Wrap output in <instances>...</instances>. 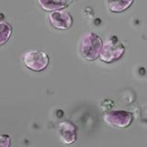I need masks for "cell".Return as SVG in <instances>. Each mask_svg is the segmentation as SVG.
I'll list each match as a JSON object with an SVG mask.
<instances>
[{
  "label": "cell",
  "mask_w": 147,
  "mask_h": 147,
  "mask_svg": "<svg viewBox=\"0 0 147 147\" xmlns=\"http://www.w3.org/2000/svg\"><path fill=\"white\" fill-rule=\"evenodd\" d=\"M3 18H4V14L3 13H0V22L3 20Z\"/></svg>",
  "instance_id": "11"
},
{
  "label": "cell",
  "mask_w": 147,
  "mask_h": 147,
  "mask_svg": "<svg viewBox=\"0 0 147 147\" xmlns=\"http://www.w3.org/2000/svg\"><path fill=\"white\" fill-rule=\"evenodd\" d=\"M105 123L116 129H126L133 122V114L126 110H112L104 114Z\"/></svg>",
  "instance_id": "4"
},
{
  "label": "cell",
  "mask_w": 147,
  "mask_h": 147,
  "mask_svg": "<svg viewBox=\"0 0 147 147\" xmlns=\"http://www.w3.org/2000/svg\"><path fill=\"white\" fill-rule=\"evenodd\" d=\"M59 140L63 144L70 145L75 144L77 139L76 128L71 121H62L58 127Z\"/></svg>",
  "instance_id": "6"
},
{
  "label": "cell",
  "mask_w": 147,
  "mask_h": 147,
  "mask_svg": "<svg viewBox=\"0 0 147 147\" xmlns=\"http://www.w3.org/2000/svg\"><path fill=\"white\" fill-rule=\"evenodd\" d=\"M125 53V46L112 36L102 44L98 58L106 63H112L119 61Z\"/></svg>",
  "instance_id": "2"
},
{
  "label": "cell",
  "mask_w": 147,
  "mask_h": 147,
  "mask_svg": "<svg viewBox=\"0 0 147 147\" xmlns=\"http://www.w3.org/2000/svg\"><path fill=\"white\" fill-rule=\"evenodd\" d=\"M74 0H37L39 7L44 11L53 12L68 7Z\"/></svg>",
  "instance_id": "7"
},
{
  "label": "cell",
  "mask_w": 147,
  "mask_h": 147,
  "mask_svg": "<svg viewBox=\"0 0 147 147\" xmlns=\"http://www.w3.org/2000/svg\"><path fill=\"white\" fill-rule=\"evenodd\" d=\"M23 63L30 71L42 72L49 65L50 57L42 51H29L23 55Z\"/></svg>",
  "instance_id": "3"
},
{
  "label": "cell",
  "mask_w": 147,
  "mask_h": 147,
  "mask_svg": "<svg viewBox=\"0 0 147 147\" xmlns=\"http://www.w3.org/2000/svg\"><path fill=\"white\" fill-rule=\"evenodd\" d=\"M48 20L50 25L53 29L59 30H66L71 29L74 24V18L72 15L63 9L51 12Z\"/></svg>",
  "instance_id": "5"
},
{
  "label": "cell",
  "mask_w": 147,
  "mask_h": 147,
  "mask_svg": "<svg viewBox=\"0 0 147 147\" xmlns=\"http://www.w3.org/2000/svg\"><path fill=\"white\" fill-rule=\"evenodd\" d=\"M13 32V28L10 23L6 21L0 22V46L6 44L10 39Z\"/></svg>",
  "instance_id": "9"
},
{
  "label": "cell",
  "mask_w": 147,
  "mask_h": 147,
  "mask_svg": "<svg viewBox=\"0 0 147 147\" xmlns=\"http://www.w3.org/2000/svg\"><path fill=\"white\" fill-rule=\"evenodd\" d=\"M133 2L134 0H107V7L111 13L119 14L131 7Z\"/></svg>",
  "instance_id": "8"
},
{
  "label": "cell",
  "mask_w": 147,
  "mask_h": 147,
  "mask_svg": "<svg viewBox=\"0 0 147 147\" xmlns=\"http://www.w3.org/2000/svg\"><path fill=\"white\" fill-rule=\"evenodd\" d=\"M11 145V138L7 134L0 135V147H9Z\"/></svg>",
  "instance_id": "10"
},
{
  "label": "cell",
  "mask_w": 147,
  "mask_h": 147,
  "mask_svg": "<svg viewBox=\"0 0 147 147\" xmlns=\"http://www.w3.org/2000/svg\"><path fill=\"white\" fill-rule=\"evenodd\" d=\"M103 41L95 32H86L81 37L79 41V53L85 60L94 62L99 56Z\"/></svg>",
  "instance_id": "1"
}]
</instances>
